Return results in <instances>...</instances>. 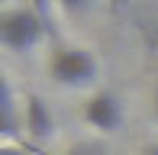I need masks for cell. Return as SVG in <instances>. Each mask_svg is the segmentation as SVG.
<instances>
[{
  "mask_svg": "<svg viewBox=\"0 0 158 155\" xmlns=\"http://www.w3.org/2000/svg\"><path fill=\"white\" fill-rule=\"evenodd\" d=\"M45 36H48V26L42 23V16L32 6H13L0 16V42H3V48L16 55L35 52L45 42Z\"/></svg>",
  "mask_w": 158,
  "mask_h": 155,
  "instance_id": "cell-1",
  "label": "cell"
},
{
  "mask_svg": "<svg viewBox=\"0 0 158 155\" xmlns=\"http://www.w3.org/2000/svg\"><path fill=\"white\" fill-rule=\"evenodd\" d=\"M155 113H158V90H155Z\"/></svg>",
  "mask_w": 158,
  "mask_h": 155,
  "instance_id": "cell-11",
  "label": "cell"
},
{
  "mask_svg": "<svg viewBox=\"0 0 158 155\" xmlns=\"http://www.w3.org/2000/svg\"><path fill=\"white\" fill-rule=\"evenodd\" d=\"M142 155H158V149H145V152H142Z\"/></svg>",
  "mask_w": 158,
  "mask_h": 155,
  "instance_id": "cell-10",
  "label": "cell"
},
{
  "mask_svg": "<svg viewBox=\"0 0 158 155\" xmlns=\"http://www.w3.org/2000/svg\"><path fill=\"white\" fill-rule=\"evenodd\" d=\"M23 129L32 142H48L55 136V116L48 110V103L42 100L39 94H26V103H23Z\"/></svg>",
  "mask_w": 158,
  "mask_h": 155,
  "instance_id": "cell-4",
  "label": "cell"
},
{
  "mask_svg": "<svg viewBox=\"0 0 158 155\" xmlns=\"http://www.w3.org/2000/svg\"><path fill=\"white\" fill-rule=\"evenodd\" d=\"M84 119L94 126L97 132H116L123 126V103L110 90H97L87 103H84Z\"/></svg>",
  "mask_w": 158,
  "mask_h": 155,
  "instance_id": "cell-3",
  "label": "cell"
},
{
  "mask_svg": "<svg viewBox=\"0 0 158 155\" xmlns=\"http://www.w3.org/2000/svg\"><path fill=\"white\" fill-rule=\"evenodd\" d=\"M106 3H110V10H119V6H123V0H106Z\"/></svg>",
  "mask_w": 158,
  "mask_h": 155,
  "instance_id": "cell-9",
  "label": "cell"
},
{
  "mask_svg": "<svg viewBox=\"0 0 158 155\" xmlns=\"http://www.w3.org/2000/svg\"><path fill=\"white\" fill-rule=\"evenodd\" d=\"M0 155H29L26 149H19V145H13V142H6L3 149H0Z\"/></svg>",
  "mask_w": 158,
  "mask_h": 155,
  "instance_id": "cell-8",
  "label": "cell"
},
{
  "mask_svg": "<svg viewBox=\"0 0 158 155\" xmlns=\"http://www.w3.org/2000/svg\"><path fill=\"white\" fill-rule=\"evenodd\" d=\"M71 155H77V152H71Z\"/></svg>",
  "mask_w": 158,
  "mask_h": 155,
  "instance_id": "cell-12",
  "label": "cell"
},
{
  "mask_svg": "<svg viewBox=\"0 0 158 155\" xmlns=\"http://www.w3.org/2000/svg\"><path fill=\"white\" fill-rule=\"evenodd\" d=\"M3 136H16V97H13V81L3 78Z\"/></svg>",
  "mask_w": 158,
  "mask_h": 155,
  "instance_id": "cell-5",
  "label": "cell"
},
{
  "mask_svg": "<svg viewBox=\"0 0 158 155\" xmlns=\"http://www.w3.org/2000/svg\"><path fill=\"white\" fill-rule=\"evenodd\" d=\"M48 71L61 87H90L100 78V61L84 45H61V48H55Z\"/></svg>",
  "mask_w": 158,
  "mask_h": 155,
  "instance_id": "cell-2",
  "label": "cell"
},
{
  "mask_svg": "<svg viewBox=\"0 0 158 155\" xmlns=\"http://www.w3.org/2000/svg\"><path fill=\"white\" fill-rule=\"evenodd\" d=\"M32 10H35V13L42 16V23H45L48 29L55 26V23H52V10H48V0H32Z\"/></svg>",
  "mask_w": 158,
  "mask_h": 155,
  "instance_id": "cell-7",
  "label": "cell"
},
{
  "mask_svg": "<svg viewBox=\"0 0 158 155\" xmlns=\"http://www.w3.org/2000/svg\"><path fill=\"white\" fill-rule=\"evenodd\" d=\"M55 3H58L64 13H71V16H81V13L94 10V0H55Z\"/></svg>",
  "mask_w": 158,
  "mask_h": 155,
  "instance_id": "cell-6",
  "label": "cell"
}]
</instances>
